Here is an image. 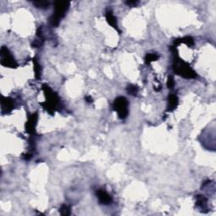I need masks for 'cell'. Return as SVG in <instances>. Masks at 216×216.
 I'll list each match as a JSON object with an SVG mask.
<instances>
[{"label": "cell", "mask_w": 216, "mask_h": 216, "mask_svg": "<svg viewBox=\"0 0 216 216\" xmlns=\"http://www.w3.org/2000/svg\"><path fill=\"white\" fill-rule=\"evenodd\" d=\"M69 2L67 1H57L54 3V12L50 17L49 22L52 26H58L59 25L60 19L65 16L67 11L69 10Z\"/></svg>", "instance_id": "1"}, {"label": "cell", "mask_w": 216, "mask_h": 216, "mask_svg": "<svg viewBox=\"0 0 216 216\" xmlns=\"http://www.w3.org/2000/svg\"><path fill=\"white\" fill-rule=\"evenodd\" d=\"M173 69L176 74L186 78V79H194L197 77L196 72L189 66L188 63H185L181 59L176 58L173 64Z\"/></svg>", "instance_id": "2"}, {"label": "cell", "mask_w": 216, "mask_h": 216, "mask_svg": "<svg viewBox=\"0 0 216 216\" xmlns=\"http://www.w3.org/2000/svg\"><path fill=\"white\" fill-rule=\"evenodd\" d=\"M113 109L118 112L121 119H125L129 115V101L125 97L119 96L113 102Z\"/></svg>", "instance_id": "3"}, {"label": "cell", "mask_w": 216, "mask_h": 216, "mask_svg": "<svg viewBox=\"0 0 216 216\" xmlns=\"http://www.w3.org/2000/svg\"><path fill=\"white\" fill-rule=\"evenodd\" d=\"M1 63L2 65L5 66V67H8V68H16L18 66V63H16V61L14 60L13 55L11 54V52H9V50L5 47H3L1 48Z\"/></svg>", "instance_id": "4"}, {"label": "cell", "mask_w": 216, "mask_h": 216, "mask_svg": "<svg viewBox=\"0 0 216 216\" xmlns=\"http://www.w3.org/2000/svg\"><path fill=\"white\" fill-rule=\"evenodd\" d=\"M96 196H97V198H98L100 203L103 204V205H108V204L112 203V197L110 196L109 193H107V192L102 190V189H100L96 192Z\"/></svg>", "instance_id": "5"}, {"label": "cell", "mask_w": 216, "mask_h": 216, "mask_svg": "<svg viewBox=\"0 0 216 216\" xmlns=\"http://www.w3.org/2000/svg\"><path fill=\"white\" fill-rule=\"evenodd\" d=\"M106 18H107V22H108V24H109L110 25H112V27L114 28V29H116L118 32L120 33L121 31L120 30H119V28H118L117 18H116L115 15L113 14L112 10H109V9H108V10L107 11V13H106Z\"/></svg>", "instance_id": "6"}, {"label": "cell", "mask_w": 216, "mask_h": 216, "mask_svg": "<svg viewBox=\"0 0 216 216\" xmlns=\"http://www.w3.org/2000/svg\"><path fill=\"white\" fill-rule=\"evenodd\" d=\"M14 107V101L10 98H7V97H2V112H9L13 110Z\"/></svg>", "instance_id": "7"}, {"label": "cell", "mask_w": 216, "mask_h": 216, "mask_svg": "<svg viewBox=\"0 0 216 216\" xmlns=\"http://www.w3.org/2000/svg\"><path fill=\"white\" fill-rule=\"evenodd\" d=\"M36 122H37V114L35 113L33 114L28 120L26 123V131L30 134H33L35 131V128H36Z\"/></svg>", "instance_id": "8"}, {"label": "cell", "mask_w": 216, "mask_h": 216, "mask_svg": "<svg viewBox=\"0 0 216 216\" xmlns=\"http://www.w3.org/2000/svg\"><path fill=\"white\" fill-rule=\"evenodd\" d=\"M178 105V97L175 94H171L168 97V112H172L176 108Z\"/></svg>", "instance_id": "9"}, {"label": "cell", "mask_w": 216, "mask_h": 216, "mask_svg": "<svg viewBox=\"0 0 216 216\" xmlns=\"http://www.w3.org/2000/svg\"><path fill=\"white\" fill-rule=\"evenodd\" d=\"M196 198H197V205L202 209V211H203V209H207L208 208L207 198L203 195H198Z\"/></svg>", "instance_id": "10"}, {"label": "cell", "mask_w": 216, "mask_h": 216, "mask_svg": "<svg viewBox=\"0 0 216 216\" xmlns=\"http://www.w3.org/2000/svg\"><path fill=\"white\" fill-rule=\"evenodd\" d=\"M159 55L156 54V53H148L146 56H145V63L149 64L151 62H154V61H156L159 59Z\"/></svg>", "instance_id": "11"}, {"label": "cell", "mask_w": 216, "mask_h": 216, "mask_svg": "<svg viewBox=\"0 0 216 216\" xmlns=\"http://www.w3.org/2000/svg\"><path fill=\"white\" fill-rule=\"evenodd\" d=\"M33 5H35L36 8H38L46 9V8H48L50 3L47 2V1H36V2H33Z\"/></svg>", "instance_id": "12"}, {"label": "cell", "mask_w": 216, "mask_h": 216, "mask_svg": "<svg viewBox=\"0 0 216 216\" xmlns=\"http://www.w3.org/2000/svg\"><path fill=\"white\" fill-rule=\"evenodd\" d=\"M127 92L130 95V96H137L138 92H139V88L134 85H129L127 88Z\"/></svg>", "instance_id": "13"}, {"label": "cell", "mask_w": 216, "mask_h": 216, "mask_svg": "<svg viewBox=\"0 0 216 216\" xmlns=\"http://www.w3.org/2000/svg\"><path fill=\"white\" fill-rule=\"evenodd\" d=\"M179 42H183V43L187 44L189 47L193 46V44H194L193 39L192 38V37H190V36H187V37H184V38L181 39V41H179Z\"/></svg>", "instance_id": "14"}, {"label": "cell", "mask_w": 216, "mask_h": 216, "mask_svg": "<svg viewBox=\"0 0 216 216\" xmlns=\"http://www.w3.org/2000/svg\"><path fill=\"white\" fill-rule=\"evenodd\" d=\"M34 66H35V73H36V79H39L41 76V66L36 60H34Z\"/></svg>", "instance_id": "15"}, {"label": "cell", "mask_w": 216, "mask_h": 216, "mask_svg": "<svg viewBox=\"0 0 216 216\" xmlns=\"http://www.w3.org/2000/svg\"><path fill=\"white\" fill-rule=\"evenodd\" d=\"M60 213L63 215H69L70 214V207L68 205L63 204L60 208Z\"/></svg>", "instance_id": "16"}, {"label": "cell", "mask_w": 216, "mask_h": 216, "mask_svg": "<svg viewBox=\"0 0 216 216\" xmlns=\"http://www.w3.org/2000/svg\"><path fill=\"white\" fill-rule=\"evenodd\" d=\"M175 85V81H174V77L173 76H169L168 77V79H167V87L169 89H172Z\"/></svg>", "instance_id": "17"}, {"label": "cell", "mask_w": 216, "mask_h": 216, "mask_svg": "<svg viewBox=\"0 0 216 216\" xmlns=\"http://www.w3.org/2000/svg\"><path fill=\"white\" fill-rule=\"evenodd\" d=\"M41 41H37V40H36V41H34V42L32 43L33 47H36V48H37V47H41Z\"/></svg>", "instance_id": "18"}, {"label": "cell", "mask_w": 216, "mask_h": 216, "mask_svg": "<svg viewBox=\"0 0 216 216\" xmlns=\"http://www.w3.org/2000/svg\"><path fill=\"white\" fill-rule=\"evenodd\" d=\"M126 3L128 5L130 6H136L139 3L138 1H129V2H126Z\"/></svg>", "instance_id": "19"}, {"label": "cell", "mask_w": 216, "mask_h": 216, "mask_svg": "<svg viewBox=\"0 0 216 216\" xmlns=\"http://www.w3.org/2000/svg\"><path fill=\"white\" fill-rule=\"evenodd\" d=\"M85 100L88 101V102H93V99L91 98L90 96H86L85 97Z\"/></svg>", "instance_id": "20"}]
</instances>
